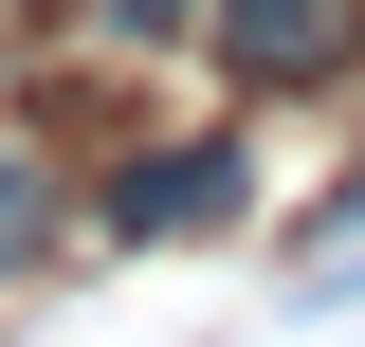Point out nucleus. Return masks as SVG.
I'll list each match as a JSON object with an SVG mask.
<instances>
[{
    "label": "nucleus",
    "instance_id": "1",
    "mask_svg": "<svg viewBox=\"0 0 365 347\" xmlns=\"http://www.w3.org/2000/svg\"><path fill=\"white\" fill-rule=\"evenodd\" d=\"M365 55V0H220V74L237 91H311Z\"/></svg>",
    "mask_w": 365,
    "mask_h": 347
},
{
    "label": "nucleus",
    "instance_id": "2",
    "mask_svg": "<svg viewBox=\"0 0 365 347\" xmlns=\"http://www.w3.org/2000/svg\"><path fill=\"white\" fill-rule=\"evenodd\" d=\"M237 201V146H165V165L110 183V238H182V219H220Z\"/></svg>",
    "mask_w": 365,
    "mask_h": 347
},
{
    "label": "nucleus",
    "instance_id": "3",
    "mask_svg": "<svg viewBox=\"0 0 365 347\" xmlns=\"http://www.w3.org/2000/svg\"><path fill=\"white\" fill-rule=\"evenodd\" d=\"M55 238V201H37V165H0V256H37Z\"/></svg>",
    "mask_w": 365,
    "mask_h": 347
},
{
    "label": "nucleus",
    "instance_id": "4",
    "mask_svg": "<svg viewBox=\"0 0 365 347\" xmlns=\"http://www.w3.org/2000/svg\"><path fill=\"white\" fill-rule=\"evenodd\" d=\"M128 19H182V0H128Z\"/></svg>",
    "mask_w": 365,
    "mask_h": 347
}]
</instances>
